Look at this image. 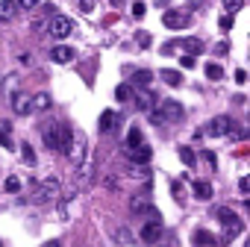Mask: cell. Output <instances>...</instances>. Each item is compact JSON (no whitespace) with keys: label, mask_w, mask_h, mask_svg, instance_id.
I'll return each mask as SVG.
<instances>
[{"label":"cell","mask_w":250,"mask_h":247,"mask_svg":"<svg viewBox=\"0 0 250 247\" xmlns=\"http://www.w3.org/2000/svg\"><path fill=\"white\" fill-rule=\"evenodd\" d=\"M183 115H186V109L177 100H159V106L150 109L153 124H177V121H183Z\"/></svg>","instance_id":"1"},{"label":"cell","mask_w":250,"mask_h":247,"mask_svg":"<svg viewBox=\"0 0 250 247\" xmlns=\"http://www.w3.org/2000/svg\"><path fill=\"white\" fill-rule=\"evenodd\" d=\"M218 221L224 224V238H221V241H215V244H221V247H227L235 235H241V232H244V221H241L232 209H227V206H224V209H218Z\"/></svg>","instance_id":"2"},{"label":"cell","mask_w":250,"mask_h":247,"mask_svg":"<svg viewBox=\"0 0 250 247\" xmlns=\"http://www.w3.org/2000/svg\"><path fill=\"white\" fill-rule=\"evenodd\" d=\"M59 194H62V185H59V180H56V177H47V180L36 183V188H33V203H39V206H47V203L59 200Z\"/></svg>","instance_id":"3"},{"label":"cell","mask_w":250,"mask_h":247,"mask_svg":"<svg viewBox=\"0 0 250 247\" xmlns=\"http://www.w3.org/2000/svg\"><path fill=\"white\" fill-rule=\"evenodd\" d=\"M47 33H50L56 41H62V39H68V36L74 33V21H71L68 15H53L50 24H47Z\"/></svg>","instance_id":"4"},{"label":"cell","mask_w":250,"mask_h":247,"mask_svg":"<svg viewBox=\"0 0 250 247\" xmlns=\"http://www.w3.org/2000/svg\"><path fill=\"white\" fill-rule=\"evenodd\" d=\"M65 153L71 156V162H74V165H80V162L88 156V142H85L83 136H77V133H74V139H71V144H68V150H65Z\"/></svg>","instance_id":"5"},{"label":"cell","mask_w":250,"mask_h":247,"mask_svg":"<svg viewBox=\"0 0 250 247\" xmlns=\"http://www.w3.org/2000/svg\"><path fill=\"white\" fill-rule=\"evenodd\" d=\"M159 235H162V218H159V212L153 209V212H150V224L142 229V241H147V244H150V241H156Z\"/></svg>","instance_id":"6"},{"label":"cell","mask_w":250,"mask_h":247,"mask_svg":"<svg viewBox=\"0 0 250 247\" xmlns=\"http://www.w3.org/2000/svg\"><path fill=\"white\" fill-rule=\"evenodd\" d=\"M156 94L153 91H147V85H139V91H136V109H142V112H150L153 106H156Z\"/></svg>","instance_id":"7"},{"label":"cell","mask_w":250,"mask_h":247,"mask_svg":"<svg viewBox=\"0 0 250 247\" xmlns=\"http://www.w3.org/2000/svg\"><path fill=\"white\" fill-rule=\"evenodd\" d=\"M130 212L133 215H150L153 212V203H150V194L147 191H142V194H133V200H130Z\"/></svg>","instance_id":"8"},{"label":"cell","mask_w":250,"mask_h":247,"mask_svg":"<svg viewBox=\"0 0 250 247\" xmlns=\"http://www.w3.org/2000/svg\"><path fill=\"white\" fill-rule=\"evenodd\" d=\"M232 127H235V124H232L227 115H218V118L209 124V127H206V133H209V136H229Z\"/></svg>","instance_id":"9"},{"label":"cell","mask_w":250,"mask_h":247,"mask_svg":"<svg viewBox=\"0 0 250 247\" xmlns=\"http://www.w3.org/2000/svg\"><path fill=\"white\" fill-rule=\"evenodd\" d=\"M9 103H12L15 115H21V118L33 112V97H30V94H12V97H9Z\"/></svg>","instance_id":"10"},{"label":"cell","mask_w":250,"mask_h":247,"mask_svg":"<svg viewBox=\"0 0 250 247\" xmlns=\"http://www.w3.org/2000/svg\"><path fill=\"white\" fill-rule=\"evenodd\" d=\"M162 24H165L168 30H180V27L188 24V15H183V12H177V9H168V12L162 15Z\"/></svg>","instance_id":"11"},{"label":"cell","mask_w":250,"mask_h":247,"mask_svg":"<svg viewBox=\"0 0 250 247\" xmlns=\"http://www.w3.org/2000/svg\"><path fill=\"white\" fill-rule=\"evenodd\" d=\"M115 127H118V112H115V109H106V112L100 115V124H97V130L106 136V133H115Z\"/></svg>","instance_id":"12"},{"label":"cell","mask_w":250,"mask_h":247,"mask_svg":"<svg viewBox=\"0 0 250 247\" xmlns=\"http://www.w3.org/2000/svg\"><path fill=\"white\" fill-rule=\"evenodd\" d=\"M50 59H53L56 65H68V62H74V47H68V44H56V47L50 50Z\"/></svg>","instance_id":"13"},{"label":"cell","mask_w":250,"mask_h":247,"mask_svg":"<svg viewBox=\"0 0 250 247\" xmlns=\"http://www.w3.org/2000/svg\"><path fill=\"white\" fill-rule=\"evenodd\" d=\"M42 139L50 150H59V139H56V121H47L42 124Z\"/></svg>","instance_id":"14"},{"label":"cell","mask_w":250,"mask_h":247,"mask_svg":"<svg viewBox=\"0 0 250 247\" xmlns=\"http://www.w3.org/2000/svg\"><path fill=\"white\" fill-rule=\"evenodd\" d=\"M177 47H180V50H186L188 56L203 53V41H200L197 36H186V39H180V41H177Z\"/></svg>","instance_id":"15"},{"label":"cell","mask_w":250,"mask_h":247,"mask_svg":"<svg viewBox=\"0 0 250 247\" xmlns=\"http://www.w3.org/2000/svg\"><path fill=\"white\" fill-rule=\"evenodd\" d=\"M150 156H153V150H150L145 142H142L139 147H133V150H130V159H133L136 165H147V162H150Z\"/></svg>","instance_id":"16"},{"label":"cell","mask_w":250,"mask_h":247,"mask_svg":"<svg viewBox=\"0 0 250 247\" xmlns=\"http://www.w3.org/2000/svg\"><path fill=\"white\" fill-rule=\"evenodd\" d=\"M212 194H215L212 183H206V180H194V197H197V200H212Z\"/></svg>","instance_id":"17"},{"label":"cell","mask_w":250,"mask_h":247,"mask_svg":"<svg viewBox=\"0 0 250 247\" xmlns=\"http://www.w3.org/2000/svg\"><path fill=\"white\" fill-rule=\"evenodd\" d=\"M191 244H194V247H212V244H215V235H212L209 229H194Z\"/></svg>","instance_id":"18"},{"label":"cell","mask_w":250,"mask_h":247,"mask_svg":"<svg viewBox=\"0 0 250 247\" xmlns=\"http://www.w3.org/2000/svg\"><path fill=\"white\" fill-rule=\"evenodd\" d=\"M18 12V0H0V21H12Z\"/></svg>","instance_id":"19"},{"label":"cell","mask_w":250,"mask_h":247,"mask_svg":"<svg viewBox=\"0 0 250 247\" xmlns=\"http://www.w3.org/2000/svg\"><path fill=\"white\" fill-rule=\"evenodd\" d=\"M159 77L168 82V85H180L183 82V77H180V71H174V68H165V71H159Z\"/></svg>","instance_id":"20"},{"label":"cell","mask_w":250,"mask_h":247,"mask_svg":"<svg viewBox=\"0 0 250 247\" xmlns=\"http://www.w3.org/2000/svg\"><path fill=\"white\" fill-rule=\"evenodd\" d=\"M142 142H145V136H142V130H139V127H133V130L127 133V147L133 150V147H139Z\"/></svg>","instance_id":"21"},{"label":"cell","mask_w":250,"mask_h":247,"mask_svg":"<svg viewBox=\"0 0 250 247\" xmlns=\"http://www.w3.org/2000/svg\"><path fill=\"white\" fill-rule=\"evenodd\" d=\"M0 144L6 150H15V142L9 139V124H0Z\"/></svg>","instance_id":"22"},{"label":"cell","mask_w":250,"mask_h":247,"mask_svg":"<svg viewBox=\"0 0 250 247\" xmlns=\"http://www.w3.org/2000/svg\"><path fill=\"white\" fill-rule=\"evenodd\" d=\"M21 156H24V162H27V165H36V162H39V159H36V150H33V144H27V142L21 144Z\"/></svg>","instance_id":"23"},{"label":"cell","mask_w":250,"mask_h":247,"mask_svg":"<svg viewBox=\"0 0 250 247\" xmlns=\"http://www.w3.org/2000/svg\"><path fill=\"white\" fill-rule=\"evenodd\" d=\"M180 159H183V165H188V168H194V162H197V156H194L191 147H180Z\"/></svg>","instance_id":"24"},{"label":"cell","mask_w":250,"mask_h":247,"mask_svg":"<svg viewBox=\"0 0 250 247\" xmlns=\"http://www.w3.org/2000/svg\"><path fill=\"white\" fill-rule=\"evenodd\" d=\"M36 109H50V94H36L33 97V112Z\"/></svg>","instance_id":"25"},{"label":"cell","mask_w":250,"mask_h":247,"mask_svg":"<svg viewBox=\"0 0 250 247\" xmlns=\"http://www.w3.org/2000/svg\"><path fill=\"white\" fill-rule=\"evenodd\" d=\"M133 80H136V85H150V80H153V74L142 68V71H136V77H133Z\"/></svg>","instance_id":"26"},{"label":"cell","mask_w":250,"mask_h":247,"mask_svg":"<svg viewBox=\"0 0 250 247\" xmlns=\"http://www.w3.org/2000/svg\"><path fill=\"white\" fill-rule=\"evenodd\" d=\"M206 77H209V80H221V77H224V71H221V65H215V62H209V65H206Z\"/></svg>","instance_id":"27"},{"label":"cell","mask_w":250,"mask_h":247,"mask_svg":"<svg viewBox=\"0 0 250 247\" xmlns=\"http://www.w3.org/2000/svg\"><path fill=\"white\" fill-rule=\"evenodd\" d=\"M3 185H6V191H9V194H18V191H21V180H18V177H6V183H3Z\"/></svg>","instance_id":"28"},{"label":"cell","mask_w":250,"mask_h":247,"mask_svg":"<svg viewBox=\"0 0 250 247\" xmlns=\"http://www.w3.org/2000/svg\"><path fill=\"white\" fill-rule=\"evenodd\" d=\"M241 3H244V0H224V9L232 15V12H238V9H241Z\"/></svg>","instance_id":"29"},{"label":"cell","mask_w":250,"mask_h":247,"mask_svg":"<svg viewBox=\"0 0 250 247\" xmlns=\"http://www.w3.org/2000/svg\"><path fill=\"white\" fill-rule=\"evenodd\" d=\"M115 97H118V100H127V97H130V85H127V82H121V85L115 88Z\"/></svg>","instance_id":"30"},{"label":"cell","mask_w":250,"mask_h":247,"mask_svg":"<svg viewBox=\"0 0 250 247\" xmlns=\"http://www.w3.org/2000/svg\"><path fill=\"white\" fill-rule=\"evenodd\" d=\"M80 12L91 15V12H94V0H80Z\"/></svg>","instance_id":"31"},{"label":"cell","mask_w":250,"mask_h":247,"mask_svg":"<svg viewBox=\"0 0 250 247\" xmlns=\"http://www.w3.org/2000/svg\"><path fill=\"white\" fill-rule=\"evenodd\" d=\"M18 6L21 9H36V6H42V0H18Z\"/></svg>","instance_id":"32"},{"label":"cell","mask_w":250,"mask_h":247,"mask_svg":"<svg viewBox=\"0 0 250 247\" xmlns=\"http://www.w3.org/2000/svg\"><path fill=\"white\" fill-rule=\"evenodd\" d=\"M145 12H147L145 3H133V18H145Z\"/></svg>","instance_id":"33"},{"label":"cell","mask_w":250,"mask_h":247,"mask_svg":"<svg viewBox=\"0 0 250 247\" xmlns=\"http://www.w3.org/2000/svg\"><path fill=\"white\" fill-rule=\"evenodd\" d=\"M221 30H224V33H227V30H232V15H229V12L221 18Z\"/></svg>","instance_id":"34"},{"label":"cell","mask_w":250,"mask_h":247,"mask_svg":"<svg viewBox=\"0 0 250 247\" xmlns=\"http://www.w3.org/2000/svg\"><path fill=\"white\" fill-rule=\"evenodd\" d=\"M103 185H106V188H109V191H118V180H115V177H112V174H109V177H106V180H103Z\"/></svg>","instance_id":"35"},{"label":"cell","mask_w":250,"mask_h":247,"mask_svg":"<svg viewBox=\"0 0 250 247\" xmlns=\"http://www.w3.org/2000/svg\"><path fill=\"white\" fill-rule=\"evenodd\" d=\"M235 82H238V85H244V82H247V71H244V68H238V71H235Z\"/></svg>","instance_id":"36"},{"label":"cell","mask_w":250,"mask_h":247,"mask_svg":"<svg viewBox=\"0 0 250 247\" xmlns=\"http://www.w3.org/2000/svg\"><path fill=\"white\" fill-rule=\"evenodd\" d=\"M238 191H241V194H247V191H250V180H247V177H241V180H238Z\"/></svg>","instance_id":"37"},{"label":"cell","mask_w":250,"mask_h":247,"mask_svg":"<svg viewBox=\"0 0 250 247\" xmlns=\"http://www.w3.org/2000/svg\"><path fill=\"white\" fill-rule=\"evenodd\" d=\"M215 53H218V56H224V53H229V44H227V41H221V44H215Z\"/></svg>","instance_id":"38"},{"label":"cell","mask_w":250,"mask_h":247,"mask_svg":"<svg viewBox=\"0 0 250 247\" xmlns=\"http://www.w3.org/2000/svg\"><path fill=\"white\" fill-rule=\"evenodd\" d=\"M139 44H142V47H150V36H147V33H139Z\"/></svg>","instance_id":"39"},{"label":"cell","mask_w":250,"mask_h":247,"mask_svg":"<svg viewBox=\"0 0 250 247\" xmlns=\"http://www.w3.org/2000/svg\"><path fill=\"white\" fill-rule=\"evenodd\" d=\"M180 65H183V68H194V56H183Z\"/></svg>","instance_id":"40"},{"label":"cell","mask_w":250,"mask_h":247,"mask_svg":"<svg viewBox=\"0 0 250 247\" xmlns=\"http://www.w3.org/2000/svg\"><path fill=\"white\" fill-rule=\"evenodd\" d=\"M174 50H177V41H171V44H165V47H162V53H174Z\"/></svg>","instance_id":"41"},{"label":"cell","mask_w":250,"mask_h":247,"mask_svg":"<svg viewBox=\"0 0 250 247\" xmlns=\"http://www.w3.org/2000/svg\"><path fill=\"white\" fill-rule=\"evenodd\" d=\"M42 247H62V241H44Z\"/></svg>","instance_id":"42"},{"label":"cell","mask_w":250,"mask_h":247,"mask_svg":"<svg viewBox=\"0 0 250 247\" xmlns=\"http://www.w3.org/2000/svg\"><path fill=\"white\" fill-rule=\"evenodd\" d=\"M109 3H112V6H124V0H109Z\"/></svg>","instance_id":"43"}]
</instances>
